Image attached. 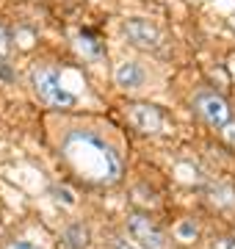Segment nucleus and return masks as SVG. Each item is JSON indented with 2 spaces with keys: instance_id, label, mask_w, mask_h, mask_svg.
<instances>
[{
  "instance_id": "1",
  "label": "nucleus",
  "mask_w": 235,
  "mask_h": 249,
  "mask_svg": "<svg viewBox=\"0 0 235 249\" xmlns=\"http://www.w3.org/2000/svg\"><path fill=\"white\" fill-rule=\"evenodd\" d=\"M64 158L83 180L97 183V186L117 183L119 172H122L119 155L100 136L89 130H72L64 139Z\"/></svg>"
},
{
  "instance_id": "2",
  "label": "nucleus",
  "mask_w": 235,
  "mask_h": 249,
  "mask_svg": "<svg viewBox=\"0 0 235 249\" xmlns=\"http://www.w3.org/2000/svg\"><path fill=\"white\" fill-rule=\"evenodd\" d=\"M34 89H36L39 100H45L47 106H55V108H72L75 106V97L67 89H61L58 75H55L53 70H36L34 72Z\"/></svg>"
},
{
  "instance_id": "3",
  "label": "nucleus",
  "mask_w": 235,
  "mask_h": 249,
  "mask_svg": "<svg viewBox=\"0 0 235 249\" xmlns=\"http://www.w3.org/2000/svg\"><path fill=\"white\" fill-rule=\"evenodd\" d=\"M194 108H197V114L208 124H213V127H227V124H230V108H227V103L218 97V94H213V91L197 94Z\"/></svg>"
},
{
  "instance_id": "4",
  "label": "nucleus",
  "mask_w": 235,
  "mask_h": 249,
  "mask_svg": "<svg viewBox=\"0 0 235 249\" xmlns=\"http://www.w3.org/2000/svg\"><path fill=\"white\" fill-rule=\"evenodd\" d=\"M127 224H130V232H133V238L141 241V247L144 249H163L166 247V241H163V232L155 227L147 216L141 213H133L130 219H127Z\"/></svg>"
},
{
  "instance_id": "5",
  "label": "nucleus",
  "mask_w": 235,
  "mask_h": 249,
  "mask_svg": "<svg viewBox=\"0 0 235 249\" xmlns=\"http://www.w3.org/2000/svg\"><path fill=\"white\" fill-rule=\"evenodd\" d=\"M125 34H127V39L138 47H147V50H150V47H152V50L161 47V34H158V28H155L152 22H147V19H127Z\"/></svg>"
},
{
  "instance_id": "6",
  "label": "nucleus",
  "mask_w": 235,
  "mask_h": 249,
  "mask_svg": "<svg viewBox=\"0 0 235 249\" xmlns=\"http://www.w3.org/2000/svg\"><path fill=\"white\" fill-rule=\"evenodd\" d=\"M130 122L136 124L138 130H144V133H158L163 127V116L155 106L136 103V106H130Z\"/></svg>"
},
{
  "instance_id": "7",
  "label": "nucleus",
  "mask_w": 235,
  "mask_h": 249,
  "mask_svg": "<svg viewBox=\"0 0 235 249\" xmlns=\"http://www.w3.org/2000/svg\"><path fill=\"white\" fill-rule=\"evenodd\" d=\"M117 83L122 89H136L144 83V70L138 64H122L117 70Z\"/></svg>"
},
{
  "instance_id": "8",
  "label": "nucleus",
  "mask_w": 235,
  "mask_h": 249,
  "mask_svg": "<svg viewBox=\"0 0 235 249\" xmlns=\"http://www.w3.org/2000/svg\"><path fill=\"white\" fill-rule=\"evenodd\" d=\"M64 241H67V249H86L89 247V230L83 224H72L64 232Z\"/></svg>"
},
{
  "instance_id": "9",
  "label": "nucleus",
  "mask_w": 235,
  "mask_h": 249,
  "mask_svg": "<svg viewBox=\"0 0 235 249\" xmlns=\"http://www.w3.org/2000/svg\"><path fill=\"white\" fill-rule=\"evenodd\" d=\"M83 55H89V58H102V45H100V39L91 31H83L81 34V42H78Z\"/></svg>"
},
{
  "instance_id": "10",
  "label": "nucleus",
  "mask_w": 235,
  "mask_h": 249,
  "mask_svg": "<svg viewBox=\"0 0 235 249\" xmlns=\"http://www.w3.org/2000/svg\"><path fill=\"white\" fill-rule=\"evenodd\" d=\"M177 235H180V238H194V235H197V227L191 222H183L180 227H177Z\"/></svg>"
},
{
  "instance_id": "11",
  "label": "nucleus",
  "mask_w": 235,
  "mask_h": 249,
  "mask_svg": "<svg viewBox=\"0 0 235 249\" xmlns=\"http://www.w3.org/2000/svg\"><path fill=\"white\" fill-rule=\"evenodd\" d=\"M6 249H39L36 244H31V241H9Z\"/></svg>"
},
{
  "instance_id": "12",
  "label": "nucleus",
  "mask_w": 235,
  "mask_h": 249,
  "mask_svg": "<svg viewBox=\"0 0 235 249\" xmlns=\"http://www.w3.org/2000/svg\"><path fill=\"white\" fill-rule=\"evenodd\" d=\"M9 53V34H6V28L0 25V55Z\"/></svg>"
},
{
  "instance_id": "13",
  "label": "nucleus",
  "mask_w": 235,
  "mask_h": 249,
  "mask_svg": "<svg viewBox=\"0 0 235 249\" xmlns=\"http://www.w3.org/2000/svg\"><path fill=\"white\" fill-rule=\"evenodd\" d=\"M55 194L61 196V199H64V202H67V205H72V194H69V191H67V188H58V191H55Z\"/></svg>"
},
{
  "instance_id": "14",
  "label": "nucleus",
  "mask_w": 235,
  "mask_h": 249,
  "mask_svg": "<svg viewBox=\"0 0 235 249\" xmlns=\"http://www.w3.org/2000/svg\"><path fill=\"white\" fill-rule=\"evenodd\" d=\"M0 78H3V80H11V70L6 67V61H0Z\"/></svg>"
},
{
  "instance_id": "15",
  "label": "nucleus",
  "mask_w": 235,
  "mask_h": 249,
  "mask_svg": "<svg viewBox=\"0 0 235 249\" xmlns=\"http://www.w3.org/2000/svg\"><path fill=\"white\" fill-rule=\"evenodd\" d=\"M117 249H133V247H127V244H122V241H119V244H117Z\"/></svg>"
}]
</instances>
